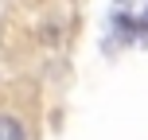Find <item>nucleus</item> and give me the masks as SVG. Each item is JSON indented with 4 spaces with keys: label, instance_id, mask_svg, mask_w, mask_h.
I'll use <instances>...</instances> for the list:
<instances>
[{
    "label": "nucleus",
    "instance_id": "nucleus-1",
    "mask_svg": "<svg viewBox=\"0 0 148 140\" xmlns=\"http://www.w3.org/2000/svg\"><path fill=\"white\" fill-rule=\"evenodd\" d=\"M0 140H27L23 121H20V117H12V113H0Z\"/></svg>",
    "mask_w": 148,
    "mask_h": 140
}]
</instances>
